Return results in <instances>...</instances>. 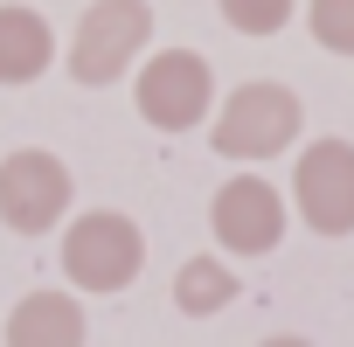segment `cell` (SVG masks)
<instances>
[{"label":"cell","mask_w":354,"mask_h":347,"mask_svg":"<svg viewBox=\"0 0 354 347\" xmlns=\"http://www.w3.org/2000/svg\"><path fill=\"white\" fill-rule=\"evenodd\" d=\"M139 264H146V236H139L132 216L91 209V216H77L63 229V271L84 292H118V285L139 278Z\"/></svg>","instance_id":"cell-3"},{"label":"cell","mask_w":354,"mask_h":347,"mask_svg":"<svg viewBox=\"0 0 354 347\" xmlns=\"http://www.w3.org/2000/svg\"><path fill=\"white\" fill-rule=\"evenodd\" d=\"M209 229H216V243H223L230 257H264V250H278V236H285V202H278L271 181L236 174V181L216 188V202H209Z\"/></svg>","instance_id":"cell-7"},{"label":"cell","mask_w":354,"mask_h":347,"mask_svg":"<svg viewBox=\"0 0 354 347\" xmlns=\"http://www.w3.org/2000/svg\"><path fill=\"white\" fill-rule=\"evenodd\" d=\"M257 347H313V340H299V333H271V340H257Z\"/></svg>","instance_id":"cell-13"},{"label":"cell","mask_w":354,"mask_h":347,"mask_svg":"<svg viewBox=\"0 0 354 347\" xmlns=\"http://www.w3.org/2000/svg\"><path fill=\"white\" fill-rule=\"evenodd\" d=\"M216 8H223V21H230L236 35H278V28L292 21L299 0H216Z\"/></svg>","instance_id":"cell-12"},{"label":"cell","mask_w":354,"mask_h":347,"mask_svg":"<svg viewBox=\"0 0 354 347\" xmlns=\"http://www.w3.org/2000/svg\"><path fill=\"white\" fill-rule=\"evenodd\" d=\"M292 202H299L306 229H319V236H347L354 229V146L347 139H313L299 153Z\"/></svg>","instance_id":"cell-6"},{"label":"cell","mask_w":354,"mask_h":347,"mask_svg":"<svg viewBox=\"0 0 354 347\" xmlns=\"http://www.w3.org/2000/svg\"><path fill=\"white\" fill-rule=\"evenodd\" d=\"M146 35H153V8H146V0H91L77 35H70V77L91 84V91L118 84L139 63Z\"/></svg>","instance_id":"cell-2"},{"label":"cell","mask_w":354,"mask_h":347,"mask_svg":"<svg viewBox=\"0 0 354 347\" xmlns=\"http://www.w3.org/2000/svg\"><path fill=\"white\" fill-rule=\"evenodd\" d=\"M70 209V167L42 146H21L0 160V223L21 229V236H42L56 229Z\"/></svg>","instance_id":"cell-5"},{"label":"cell","mask_w":354,"mask_h":347,"mask_svg":"<svg viewBox=\"0 0 354 347\" xmlns=\"http://www.w3.org/2000/svg\"><path fill=\"white\" fill-rule=\"evenodd\" d=\"M306 28L319 49L354 56V0H306Z\"/></svg>","instance_id":"cell-11"},{"label":"cell","mask_w":354,"mask_h":347,"mask_svg":"<svg viewBox=\"0 0 354 347\" xmlns=\"http://www.w3.org/2000/svg\"><path fill=\"white\" fill-rule=\"evenodd\" d=\"M299 125H306V111L285 84H236L209 125V146L223 160H271L299 139Z\"/></svg>","instance_id":"cell-1"},{"label":"cell","mask_w":354,"mask_h":347,"mask_svg":"<svg viewBox=\"0 0 354 347\" xmlns=\"http://www.w3.org/2000/svg\"><path fill=\"white\" fill-rule=\"evenodd\" d=\"M230 299H236V271H230L223 257H188L181 271H174V306H181V312H195V319L223 312Z\"/></svg>","instance_id":"cell-10"},{"label":"cell","mask_w":354,"mask_h":347,"mask_svg":"<svg viewBox=\"0 0 354 347\" xmlns=\"http://www.w3.org/2000/svg\"><path fill=\"white\" fill-rule=\"evenodd\" d=\"M8 347H84V306L63 292H28L8 312Z\"/></svg>","instance_id":"cell-8"},{"label":"cell","mask_w":354,"mask_h":347,"mask_svg":"<svg viewBox=\"0 0 354 347\" xmlns=\"http://www.w3.org/2000/svg\"><path fill=\"white\" fill-rule=\"evenodd\" d=\"M56 63V28L35 8H0V84H35Z\"/></svg>","instance_id":"cell-9"},{"label":"cell","mask_w":354,"mask_h":347,"mask_svg":"<svg viewBox=\"0 0 354 347\" xmlns=\"http://www.w3.org/2000/svg\"><path fill=\"white\" fill-rule=\"evenodd\" d=\"M132 97H139V118H146V125H160V132H188V125L209 118L216 77H209V63H202L195 49H160V56L139 70Z\"/></svg>","instance_id":"cell-4"}]
</instances>
